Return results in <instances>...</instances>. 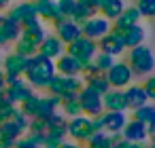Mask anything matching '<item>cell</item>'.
Segmentation results:
<instances>
[{"mask_svg":"<svg viewBox=\"0 0 155 148\" xmlns=\"http://www.w3.org/2000/svg\"><path fill=\"white\" fill-rule=\"evenodd\" d=\"M147 144H149V146H151V148H155V142H147Z\"/></svg>","mask_w":155,"mask_h":148,"instance_id":"obj_45","label":"cell"},{"mask_svg":"<svg viewBox=\"0 0 155 148\" xmlns=\"http://www.w3.org/2000/svg\"><path fill=\"white\" fill-rule=\"evenodd\" d=\"M110 28H113V24L108 19H104L102 15H94L91 19H87L81 26V34L91 38V40H100L102 36H106L110 32Z\"/></svg>","mask_w":155,"mask_h":148,"instance_id":"obj_9","label":"cell"},{"mask_svg":"<svg viewBox=\"0 0 155 148\" xmlns=\"http://www.w3.org/2000/svg\"><path fill=\"white\" fill-rule=\"evenodd\" d=\"M85 87L83 83V76H62L55 72V76L49 80L47 85V91L49 95H55V97H68V95H79V91Z\"/></svg>","mask_w":155,"mask_h":148,"instance_id":"obj_3","label":"cell"},{"mask_svg":"<svg viewBox=\"0 0 155 148\" xmlns=\"http://www.w3.org/2000/svg\"><path fill=\"white\" fill-rule=\"evenodd\" d=\"M53 28H55V36H58L64 45H68V43L77 40L79 36H83V34H81V28H79L72 19H64L62 24H55Z\"/></svg>","mask_w":155,"mask_h":148,"instance_id":"obj_17","label":"cell"},{"mask_svg":"<svg viewBox=\"0 0 155 148\" xmlns=\"http://www.w3.org/2000/svg\"><path fill=\"white\" fill-rule=\"evenodd\" d=\"M102 106H104V110H119V112H125L127 106H125L123 89H108V91L102 95Z\"/></svg>","mask_w":155,"mask_h":148,"instance_id":"obj_20","label":"cell"},{"mask_svg":"<svg viewBox=\"0 0 155 148\" xmlns=\"http://www.w3.org/2000/svg\"><path fill=\"white\" fill-rule=\"evenodd\" d=\"M83 83H85L87 89H91V91H96V93H100V95H104V93L110 89V85H108V80H106L104 74H91V76H85Z\"/></svg>","mask_w":155,"mask_h":148,"instance_id":"obj_26","label":"cell"},{"mask_svg":"<svg viewBox=\"0 0 155 148\" xmlns=\"http://www.w3.org/2000/svg\"><path fill=\"white\" fill-rule=\"evenodd\" d=\"M121 135H123L127 142H132V144H140V146H144V144L149 142L147 125H142L140 121H134V118H130V121L125 123Z\"/></svg>","mask_w":155,"mask_h":148,"instance_id":"obj_10","label":"cell"},{"mask_svg":"<svg viewBox=\"0 0 155 148\" xmlns=\"http://www.w3.org/2000/svg\"><path fill=\"white\" fill-rule=\"evenodd\" d=\"M60 112H62L66 118H72V116L83 114V112H81V104H79V95L62 97V99H60Z\"/></svg>","mask_w":155,"mask_h":148,"instance_id":"obj_24","label":"cell"},{"mask_svg":"<svg viewBox=\"0 0 155 148\" xmlns=\"http://www.w3.org/2000/svg\"><path fill=\"white\" fill-rule=\"evenodd\" d=\"M66 53L72 55V57H77L81 64H87L98 53V43L91 40V38H87V36H79L77 40H72V43L66 45Z\"/></svg>","mask_w":155,"mask_h":148,"instance_id":"obj_5","label":"cell"},{"mask_svg":"<svg viewBox=\"0 0 155 148\" xmlns=\"http://www.w3.org/2000/svg\"><path fill=\"white\" fill-rule=\"evenodd\" d=\"M38 104H41V95H36V93H32L30 97H26L19 106V110H21V114L24 116H28V118H36L38 116Z\"/></svg>","mask_w":155,"mask_h":148,"instance_id":"obj_28","label":"cell"},{"mask_svg":"<svg viewBox=\"0 0 155 148\" xmlns=\"http://www.w3.org/2000/svg\"><path fill=\"white\" fill-rule=\"evenodd\" d=\"M140 13H138V9L136 7H125L123 9V13L113 21V28L115 30H119V32H125L127 28H132V26H136V24H140Z\"/></svg>","mask_w":155,"mask_h":148,"instance_id":"obj_19","label":"cell"},{"mask_svg":"<svg viewBox=\"0 0 155 148\" xmlns=\"http://www.w3.org/2000/svg\"><path fill=\"white\" fill-rule=\"evenodd\" d=\"M85 148H113V144L106 131H98L85 142Z\"/></svg>","mask_w":155,"mask_h":148,"instance_id":"obj_32","label":"cell"},{"mask_svg":"<svg viewBox=\"0 0 155 148\" xmlns=\"http://www.w3.org/2000/svg\"><path fill=\"white\" fill-rule=\"evenodd\" d=\"M98 43V51L100 53H106V55H113V57H119L125 53V45H123V32L110 28V32L106 36H102Z\"/></svg>","mask_w":155,"mask_h":148,"instance_id":"obj_8","label":"cell"},{"mask_svg":"<svg viewBox=\"0 0 155 148\" xmlns=\"http://www.w3.org/2000/svg\"><path fill=\"white\" fill-rule=\"evenodd\" d=\"M58 110H60V97H55V95H43L41 104H38V116L36 118H47V116H51Z\"/></svg>","mask_w":155,"mask_h":148,"instance_id":"obj_25","label":"cell"},{"mask_svg":"<svg viewBox=\"0 0 155 148\" xmlns=\"http://www.w3.org/2000/svg\"><path fill=\"white\" fill-rule=\"evenodd\" d=\"M91 61H94V64H96V68L104 74V72H106V70L117 61V57H113V55H106V53H100V51H98V53L94 55V59H91Z\"/></svg>","mask_w":155,"mask_h":148,"instance_id":"obj_35","label":"cell"},{"mask_svg":"<svg viewBox=\"0 0 155 148\" xmlns=\"http://www.w3.org/2000/svg\"><path fill=\"white\" fill-rule=\"evenodd\" d=\"M123 97H125V106H127V110H136V108L149 104V97H147L142 85H134V83L127 85V87L123 89Z\"/></svg>","mask_w":155,"mask_h":148,"instance_id":"obj_15","label":"cell"},{"mask_svg":"<svg viewBox=\"0 0 155 148\" xmlns=\"http://www.w3.org/2000/svg\"><path fill=\"white\" fill-rule=\"evenodd\" d=\"M38 53H41L43 57H49V59H53V61H55L60 55H64V53H66V45H64L55 34H51V36L47 34V36H45V40L38 45Z\"/></svg>","mask_w":155,"mask_h":148,"instance_id":"obj_12","label":"cell"},{"mask_svg":"<svg viewBox=\"0 0 155 148\" xmlns=\"http://www.w3.org/2000/svg\"><path fill=\"white\" fill-rule=\"evenodd\" d=\"M127 121L130 118L125 112H119V110H104L102 112V123H104L106 133H121Z\"/></svg>","mask_w":155,"mask_h":148,"instance_id":"obj_13","label":"cell"},{"mask_svg":"<svg viewBox=\"0 0 155 148\" xmlns=\"http://www.w3.org/2000/svg\"><path fill=\"white\" fill-rule=\"evenodd\" d=\"M142 89H144V93H147L149 102H153V104H155V74H149V76L144 78Z\"/></svg>","mask_w":155,"mask_h":148,"instance_id":"obj_36","label":"cell"},{"mask_svg":"<svg viewBox=\"0 0 155 148\" xmlns=\"http://www.w3.org/2000/svg\"><path fill=\"white\" fill-rule=\"evenodd\" d=\"M125 148H142V146H140V144H132V142H130V144H127Z\"/></svg>","mask_w":155,"mask_h":148,"instance_id":"obj_44","label":"cell"},{"mask_svg":"<svg viewBox=\"0 0 155 148\" xmlns=\"http://www.w3.org/2000/svg\"><path fill=\"white\" fill-rule=\"evenodd\" d=\"M7 95H9V99L13 102V104H21L26 97H30L32 93H34V89L26 83V80H21V78H17V80H13L11 85H7Z\"/></svg>","mask_w":155,"mask_h":148,"instance_id":"obj_18","label":"cell"},{"mask_svg":"<svg viewBox=\"0 0 155 148\" xmlns=\"http://www.w3.org/2000/svg\"><path fill=\"white\" fill-rule=\"evenodd\" d=\"M79 2H81V5H85V7H91V9H96V11H98V9L102 7L104 0H79Z\"/></svg>","mask_w":155,"mask_h":148,"instance_id":"obj_38","label":"cell"},{"mask_svg":"<svg viewBox=\"0 0 155 148\" xmlns=\"http://www.w3.org/2000/svg\"><path fill=\"white\" fill-rule=\"evenodd\" d=\"M55 9L62 19H70L77 9V0H55Z\"/></svg>","mask_w":155,"mask_h":148,"instance_id":"obj_33","label":"cell"},{"mask_svg":"<svg viewBox=\"0 0 155 148\" xmlns=\"http://www.w3.org/2000/svg\"><path fill=\"white\" fill-rule=\"evenodd\" d=\"M60 148H85V144H79V142H62L60 144Z\"/></svg>","mask_w":155,"mask_h":148,"instance_id":"obj_40","label":"cell"},{"mask_svg":"<svg viewBox=\"0 0 155 148\" xmlns=\"http://www.w3.org/2000/svg\"><path fill=\"white\" fill-rule=\"evenodd\" d=\"M140 13V17L144 19H155V0H136L134 5Z\"/></svg>","mask_w":155,"mask_h":148,"instance_id":"obj_34","label":"cell"},{"mask_svg":"<svg viewBox=\"0 0 155 148\" xmlns=\"http://www.w3.org/2000/svg\"><path fill=\"white\" fill-rule=\"evenodd\" d=\"M5 89H7V83H5V76H2V74H0V93H2Z\"/></svg>","mask_w":155,"mask_h":148,"instance_id":"obj_42","label":"cell"},{"mask_svg":"<svg viewBox=\"0 0 155 148\" xmlns=\"http://www.w3.org/2000/svg\"><path fill=\"white\" fill-rule=\"evenodd\" d=\"M0 74H2V61H0Z\"/></svg>","mask_w":155,"mask_h":148,"instance_id":"obj_46","label":"cell"},{"mask_svg":"<svg viewBox=\"0 0 155 148\" xmlns=\"http://www.w3.org/2000/svg\"><path fill=\"white\" fill-rule=\"evenodd\" d=\"M142 148H151V146H149V144H144V146H142Z\"/></svg>","mask_w":155,"mask_h":148,"instance_id":"obj_47","label":"cell"},{"mask_svg":"<svg viewBox=\"0 0 155 148\" xmlns=\"http://www.w3.org/2000/svg\"><path fill=\"white\" fill-rule=\"evenodd\" d=\"M81 70H83V64L68 53H64L55 59V72L62 76H81Z\"/></svg>","mask_w":155,"mask_h":148,"instance_id":"obj_14","label":"cell"},{"mask_svg":"<svg viewBox=\"0 0 155 148\" xmlns=\"http://www.w3.org/2000/svg\"><path fill=\"white\" fill-rule=\"evenodd\" d=\"M9 19H13V21H17L19 26L26 21V19H30V17H38L36 15V7H34V0H19L17 5H13L11 9H9V15H7Z\"/></svg>","mask_w":155,"mask_h":148,"instance_id":"obj_11","label":"cell"},{"mask_svg":"<svg viewBox=\"0 0 155 148\" xmlns=\"http://www.w3.org/2000/svg\"><path fill=\"white\" fill-rule=\"evenodd\" d=\"M17 148H38V146H36L32 140L26 137V140H19V142H17Z\"/></svg>","mask_w":155,"mask_h":148,"instance_id":"obj_39","label":"cell"},{"mask_svg":"<svg viewBox=\"0 0 155 148\" xmlns=\"http://www.w3.org/2000/svg\"><path fill=\"white\" fill-rule=\"evenodd\" d=\"M15 53H17V55H21V57H32V55H36V53H38V47H36L32 40H28V38H24V36H19V38L15 40Z\"/></svg>","mask_w":155,"mask_h":148,"instance_id":"obj_30","label":"cell"},{"mask_svg":"<svg viewBox=\"0 0 155 148\" xmlns=\"http://www.w3.org/2000/svg\"><path fill=\"white\" fill-rule=\"evenodd\" d=\"M144 40H147V30H144L140 24H136V26H132V28H127V30L123 32L125 51H127V49H134V47H138V45H144Z\"/></svg>","mask_w":155,"mask_h":148,"instance_id":"obj_21","label":"cell"},{"mask_svg":"<svg viewBox=\"0 0 155 148\" xmlns=\"http://www.w3.org/2000/svg\"><path fill=\"white\" fill-rule=\"evenodd\" d=\"M26 59H28V57H21V55H17V53H11V55L5 59V64H2L7 76H21L24 70H26Z\"/></svg>","mask_w":155,"mask_h":148,"instance_id":"obj_23","label":"cell"},{"mask_svg":"<svg viewBox=\"0 0 155 148\" xmlns=\"http://www.w3.org/2000/svg\"><path fill=\"white\" fill-rule=\"evenodd\" d=\"M94 133H96V131H94L91 118L85 116V114H79V116H72V118L66 121V135H68L72 142L85 144Z\"/></svg>","mask_w":155,"mask_h":148,"instance_id":"obj_4","label":"cell"},{"mask_svg":"<svg viewBox=\"0 0 155 148\" xmlns=\"http://www.w3.org/2000/svg\"><path fill=\"white\" fill-rule=\"evenodd\" d=\"M13 2V0H0V9H5V7H9Z\"/></svg>","mask_w":155,"mask_h":148,"instance_id":"obj_43","label":"cell"},{"mask_svg":"<svg viewBox=\"0 0 155 148\" xmlns=\"http://www.w3.org/2000/svg\"><path fill=\"white\" fill-rule=\"evenodd\" d=\"M79 104H81V112H83L85 116H89V118L100 116V114L104 112L102 95L96 93V91H91V89H87V87H83V89L79 91Z\"/></svg>","mask_w":155,"mask_h":148,"instance_id":"obj_7","label":"cell"},{"mask_svg":"<svg viewBox=\"0 0 155 148\" xmlns=\"http://www.w3.org/2000/svg\"><path fill=\"white\" fill-rule=\"evenodd\" d=\"M91 125H94V131L98 133V131H104V123H102V114L100 116H94L91 118Z\"/></svg>","mask_w":155,"mask_h":148,"instance_id":"obj_37","label":"cell"},{"mask_svg":"<svg viewBox=\"0 0 155 148\" xmlns=\"http://www.w3.org/2000/svg\"><path fill=\"white\" fill-rule=\"evenodd\" d=\"M34 7H36V15L41 21H49V24H62L64 19L58 15L55 9V0H34Z\"/></svg>","mask_w":155,"mask_h":148,"instance_id":"obj_16","label":"cell"},{"mask_svg":"<svg viewBox=\"0 0 155 148\" xmlns=\"http://www.w3.org/2000/svg\"><path fill=\"white\" fill-rule=\"evenodd\" d=\"M123 9H125V2L123 0H104L102 2V7L98 9V15H102L104 19H108L110 24L123 13Z\"/></svg>","mask_w":155,"mask_h":148,"instance_id":"obj_22","label":"cell"},{"mask_svg":"<svg viewBox=\"0 0 155 148\" xmlns=\"http://www.w3.org/2000/svg\"><path fill=\"white\" fill-rule=\"evenodd\" d=\"M19 36H24V38H28V40H32L36 47L45 40V36H47V32H45V28H43V24L41 26H32V28H21V34Z\"/></svg>","mask_w":155,"mask_h":148,"instance_id":"obj_31","label":"cell"},{"mask_svg":"<svg viewBox=\"0 0 155 148\" xmlns=\"http://www.w3.org/2000/svg\"><path fill=\"white\" fill-rule=\"evenodd\" d=\"M132 118H134V121H140L142 125H151V123L155 121V104L149 102V104H144V106L132 110Z\"/></svg>","mask_w":155,"mask_h":148,"instance_id":"obj_27","label":"cell"},{"mask_svg":"<svg viewBox=\"0 0 155 148\" xmlns=\"http://www.w3.org/2000/svg\"><path fill=\"white\" fill-rule=\"evenodd\" d=\"M24 74H26V83L32 89H47L49 80L55 76V61L36 53V55L26 59Z\"/></svg>","mask_w":155,"mask_h":148,"instance_id":"obj_1","label":"cell"},{"mask_svg":"<svg viewBox=\"0 0 155 148\" xmlns=\"http://www.w3.org/2000/svg\"><path fill=\"white\" fill-rule=\"evenodd\" d=\"M94 15H98V11H96V9L85 7V5H81L79 0H77V9H74V13H72V17H70V19H72V21H74L79 28H81V26H83L87 19H91Z\"/></svg>","mask_w":155,"mask_h":148,"instance_id":"obj_29","label":"cell"},{"mask_svg":"<svg viewBox=\"0 0 155 148\" xmlns=\"http://www.w3.org/2000/svg\"><path fill=\"white\" fill-rule=\"evenodd\" d=\"M125 64L130 66L134 76H149L155 72V53L147 45H138L134 49H127Z\"/></svg>","mask_w":155,"mask_h":148,"instance_id":"obj_2","label":"cell"},{"mask_svg":"<svg viewBox=\"0 0 155 148\" xmlns=\"http://www.w3.org/2000/svg\"><path fill=\"white\" fill-rule=\"evenodd\" d=\"M147 133H149V137H153V135H155V121H153L151 125H147Z\"/></svg>","mask_w":155,"mask_h":148,"instance_id":"obj_41","label":"cell"},{"mask_svg":"<svg viewBox=\"0 0 155 148\" xmlns=\"http://www.w3.org/2000/svg\"><path fill=\"white\" fill-rule=\"evenodd\" d=\"M104 76H106L110 89H125V87L132 85V80H134V74H132L130 66L125 64V59H123V61H115V64L104 72Z\"/></svg>","mask_w":155,"mask_h":148,"instance_id":"obj_6","label":"cell"}]
</instances>
